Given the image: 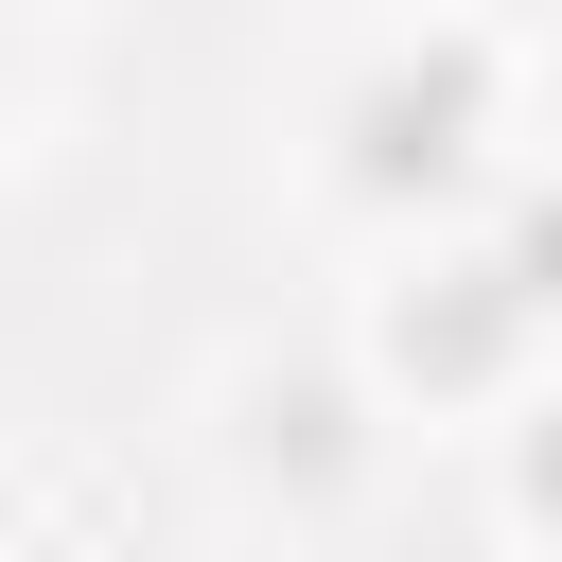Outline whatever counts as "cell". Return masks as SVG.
Listing matches in <instances>:
<instances>
[{
  "label": "cell",
  "instance_id": "cell-1",
  "mask_svg": "<svg viewBox=\"0 0 562 562\" xmlns=\"http://www.w3.org/2000/svg\"><path fill=\"white\" fill-rule=\"evenodd\" d=\"M544 492H562V439H544Z\"/></svg>",
  "mask_w": 562,
  "mask_h": 562
}]
</instances>
